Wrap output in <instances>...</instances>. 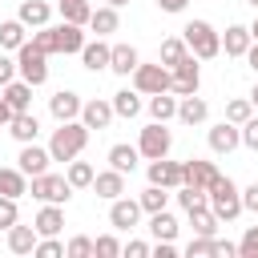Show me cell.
Returning a JSON list of instances; mask_svg holds the SVG:
<instances>
[{
    "instance_id": "44dd1931",
    "label": "cell",
    "mask_w": 258,
    "mask_h": 258,
    "mask_svg": "<svg viewBox=\"0 0 258 258\" xmlns=\"http://www.w3.org/2000/svg\"><path fill=\"white\" fill-rule=\"evenodd\" d=\"M32 226H36V234H40V238L60 234V230H64V210H60L56 202H44V210L36 214V222H32Z\"/></svg>"
},
{
    "instance_id": "7a4b0ae2",
    "label": "cell",
    "mask_w": 258,
    "mask_h": 258,
    "mask_svg": "<svg viewBox=\"0 0 258 258\" xmlns=\"http://www.w3.org/2000/svg\"><path fill=\"white\" fill-rule=\"evenodd\" d=\"M85 145H89V125L85 121H60V129H52L48 153H52V161H73V157H81Z\"/></svg>"
},
{
    "instance_id": "db71d44e",
    "label": "cell",
    "mask_w": 258,
    "mask_h": 258,
    "mask_svg": "<svg viewBox=\"0 0 258 258\" xmlns=\"http://www.w3.org/2000/svg\"><path fill=\"white\" fill-rule=\"evenodd\" d=\"M153 254H157V258H173V254H177V246H173V242H157V250H153Z\"/></svg>"
},
{
    "instance_id": "c3c4849f",
    "label": "cell",
    "mask_w": 258,
    "mask_h": 258,
    "mask_svg": "<svg viewBox=\"0 0 258 258\" xmlns=\"http://www.w3.org/2000/svg\"><path fill=\"white\" fill-rule=\"evenodd\" d=\"M16 73H20V69H16V60H8V56H0V89H4L8 81H16Z\"/></svg>"
},
{
    "instance_id": "6f0895ef",
    "label": "cell",
    "mask_w": 258,
    "mask_h": 258,
    "mask_svg": "<svg viewBox=\"0 0 258 258\" xmlns=\"http://www.w3.org/2000/svg\"><path fill=\"white\" fill-rule=\"evenodd\" d=\"M105 4H113V8H121V4H129V0H105Z\"/></svg>"
},
{
    "instance_id": "4316f807",
    "label": "cell",
    "mask_w": 258,
    "mask_h": 258,
    "mask_svg": "<svg viewBox=\"0 0 258 258\" xmlns=\"http://www.w3.org/2000/svg\"><path fill=\"white\" fill-rule=\"evenodd\" d=\"M149 117H153V121H169V117H177V93H173V89L153 93V97H149Z\"/></svg>"
},
{
    "instance_id": "7bdbcfd3",
    "label": "cell",
    "mask_w": 258,
    "mask_h": 258,
    "mask_svg": "<svg viewBox=\"0 0 258 258\" xmlns=\"http://www.w3.org/2000/svg\"><path fill=\"white\" fill-rule=\"evenodd\" d=\"M93 246H97V254H101V258H117V254H121V242H117L113 234H101V238H93Z\"/></svg>"
},
{
    "instance_id": "ffe728a7",
    "label": "cell",
    "mask_w": 258,
    "mask_h": 258,
    "mask_svg": "<svg viewBox=\"0 0 258 258\" xmlns=\"http://www.w3.org/2000/svg\"><path fill=\"white\" fill-rule=\"evenodd\" d=\"M8 133L20 141V145H28V141H36V133H40V121H36V113H12V121H8Z\"/></svg>"
},
{
    "instance_id": "4fadbf2b",
    "label": "cell",
    "mask_w": 258,
    "mask_h": 258,
    "mask_svg": "<svg viewBox=\"0 0 258 258\" xmlns=\"http://www.w3.org/2000/svg\"><path fill=\"white\" fill-rule=\"evenodd\" d=\"M141 214H145V210H141V202H133V198H113V206H109V222H113L117 230H133Z\"/></svg>"
},
{
    "instance_id": "52a82bcc",
    "label": "cell",
    "mask_w": 258,
    "mask_h": 258,
    "mask_svg": "<svg viewBox=\"0 0 258 258\" xmlns=\"http://www.w3.org/2000/svg\"><path fill=\"white\" fill-rule=\"evenodd\" d=\"M169 145H173V133L165 129V121H153V125H145V129H141L137 149H141V157H145V161L169 157Z\"/></svg>"
},
{
    "instance_id": "1f68e13d",
    "label": "cell",
    "mask_w": 258,
    "mask_h": 258,
    "mask_svg": "<svg viewBox=\"0 0 258 258\" xmlns=\"http://www.w3.org/2000/svg\"><path fill=\"white\" fill-rule=\"evenodd\" d=\"M185 56H189V44H185V36H169V40H161V64H165V69L181 64Z\"/></svg>"
},
{
    "instance_id": "11a10c76",
    "label": "cell",
    "mask_w": 258,
    "mask_h": 258,
    "mask_svg": "<svg viewBox=\"0 0 258 258\" xmlns=\"http://www.w3.org/2000/svg\"><path fill=\"white\" fill-rule=\"evenodd\" d=\"M8 121H12V105L0 97V125H8Z\"/></svg>"
},
{
    "instance_id": "603a6c76",
    "label": "cell",
    "mask_w": 258,
    "mask_h": 258,
    "mask_svg": "<svg viewBox=\"0 0 258 258\" xmlns=\"http://www.w3.org/2000/svg\"><path fill=\"white\" fill-rule=\"evenodd\" d=\"M0 194H8V198H24L28 194V173L16 165H0Z\"/></svg>"
},
{
    "instance_id": "94428289",
    "label": "cell",
    "mask_w": 258,
    "mask_h": 258,
    "mask_svg": "<svg viewBox=\"0 0 258 258\" xmlns=\"http://www.w3.org/2000/svg\"><path fill=\"white\" fill-rule=\"evenodd\" d=\"M246 4H254V8H258V0H246Z\"/></svg>"
},
{
    "instance_id": "8992f818",
    "label": "cell",
    "mask_w": 258,
    "mask_h": 258,
    "mask_svg": "<svg viewBox=\"0 0 258 258\" xmlns=\"http://www.w3.org/2000/svg\"><path fill=\"white\" fill-rule=\"evenodd\" d=\"M28 194L36 198V202H69L73 198V181L69 177H60V173H36L32 177V185H28Z\"/></svg>"
},
{
    "instance_id": "816d5d0a",
    "label": "cell",
    "mask_w": 258,
    "mask_h": 258,
    "mask_svg": "<svg viewBox=\"0 0 258 258\" xmlns=\"http://www.w3.org/2000/svg\"><path fill=\"white\" fill-rule=\"evenodd\" d=\"M121 254H129V258H145V254H149V246H145V242H129Z\"/></svg>"
},
{
    "instance_id": "ac0fdd59",
    "label": "cell",
    "mask_w": 258,
    "mask_h": 258,
    "mask_svg": "<svg viewBox=\"0 0 258 258\" xmlns=\"http://www.w3.org/2000/svg\"><path fill=\"white\" fill-rule=\"evenodd\" d=\"M117 113H113V101H85V109H81V121L89 125V129H109V121H113Z\"/></svg>"
},
{
    "instance_id": "d590c367",
    "label": "cell",
    "mask_w": 258,
    "mask_h": 258,
    "mask_svg": "<svg viewBox=\"0 0 258 258\" xmlns=\"http://www.w3.org/2000/svg\"><path fill=\"white\" fill-rule=\"evenodd\" d=\"M189 226H194V234H206V238H214L218 234V214L206 206V210H194L189 214Z\"/></svg>"
},
{
    "instance_id": "ab89813d",
    "label": "cell",
    "mask_w": 258,
    "mask_h": 258,
    "mask_svg": "<svg viewBox=\"0 0 258 258\" xmlns=\"http://www.w3.org/2000/svg\"><path fill=\"white\" fill-rule=\"evenodd\" d=\"M137 202H141V210H145V214H157V210H165L169 194H165V185H153V181H149V189H145Z\"/></svg>"
},
{
    "instance_id": "836d02e7",
    "label": "cell",
    "mask_w": 258,
    "mask_h": 258,
    "mask_svg": "<svg viewBox=\"0 0 258 258\" xmlns=\"http://www.w3.org/2000/svg\"><path fill=\"white\" fill-rule=\"evenodd\" d=\"M113 113H117V117H125V121H129V117H137V113H141V97H137V93H129V89L113 93Z\"/></svg>"
},
{
    "instance_id": "9f6ffc18",
    "label": "cell",
    "mask_w": 258,
    "mask_h": 258,
    "mask_svg": "<svg viewBox=\"0 0 258 258\" xmlns=\"http://www.w3.org/2000/svg\"><path fill=\"white\" fill-rule=\"evenodd\" d=\"M246 60H250V64H254V73H258V40L250 44V52H246Z\"/></svg>"
},
{
    "instance_id": "f546056e",
    "label": "cell",
    "mask_w": 258,
    "mask_h": 258,
    "mask_svg": "<svg viewBox=\"0 0 258 258\" xmlns=\"http://www.w3.org/2000/svg\"><path fill=\"white\" fill-rule=\"evenodd\" d=\"M117 8L113 4H105V8H93V16H89V28L97 32V36H109V32H117Z\"/></svg>"
},
{
    "instance_id": "f5cc1de1",
    "label": "cell",
    "mask_w": 258,
    "mask_h": 258,
    "mask_svg": "<svg viewBox=\"0 0 258 258\" xmlns=\"http://www.w3.org/2000/svg\"><path fill=\"white\" fill-rule=\"evenodd\" d=\"M185 4H189V0H157L161 12H185Z\"/></svg>"
},
{
    "instance_id": "3957f363",
    "label": "cell",
    "mask_w": 258,
    "mask_h": 258,
    "mask_svg": "<svg viewBox=\"0 0 258 258\" xmlns=\"http://www.w3.org/2000/svg\"><path fill=\"white\" fill-rule=\"evenodd\" d=\"M181 36H185V44H189V52H194L198 60H214V56L222 52V36L214 32L210 20H189V24L181 28Z\"/></svg>"
},
{
    "instance_id": "e575fe53",
    "label": "cell",
    "mask_w": 258,
    "mask_h": 258,
    "mask_svg": "<svg viewBox=\"0 0 258 258\" xmlns=\"http://www.w3.org/2000/svg\"><path fill=\"white\" fill-rule=\"evenodd\" d=\"M24 28H28V24H24L20 16H16V20H4V24H0V48H20V44H24Z\"/></svg>"
},
{
    "instance_id": "5b68a950",
    "label": "cell",
    "mask_w": 258,
    "mask_h": 258,
    "mask_svg": "<svg viewBox=\"0 0 258 258\" xmlns=\"http://www.w3.org/2000/svg\"><path fill=\"white\" fill-rule=\"evenodd\" d=\"M16 69H20V77L36 89V85L48 81V52H40L32 40H24V44L16 48Z\"/></svg>"
},
{
    "instance_id": "f35d334b",
    "label": "cell",
    "mask_w": 258,
    "mask_h": 258,
    "mask_svg": "<svg viewBox=\"0 0 258 258\" xmlns=\"http://www.w3.org/2000/svg\"><path fill=\"white\" fill-rule=\"evenodd\" d=\"M64 177L73 181V189H85V185H93V177H97V173H93V165H89V161H77V157H73Z\"/></svg>"
},
{
    "instance_id": "cb8c5ba5",
    "label": "cell",
    "mask_w": 258,
    "mask_h": 258,
    "mask_svg": "<svg viewBox=\"0 0 258 258\" xmlns=\"http://www.w3.org/2000/svg\"><path fill=\"white\" fill-rule=\"evenodd\" d=\"M141 64V56H137V48L133 44H113V56H109V69L117 73V77H129L133 69Z\"/></svg>"
},
{
    "instance_id": "681fc988",
    "label": "cell",
    "mask_w": 258,
    "mask_h": 258,
    "mask_svg": "<svg viewBox=\"0 0 258 258\" xmlns=\"http://www.w3.org/2000/svg\"><path fill=\"white\" fill-rule=\"evenodd\" d=\"M242 210H254V214H258V181L242 189Z\"/></svg>"
},
{
    "instance_id": "f6af8a7d",
    "label": "cell",
    "mask_w": 258,
    "mask_h": 258,
    "mask_svg": "<svg viewBox=\"0 0 258 258\" xmlns=\"http://www.w3.org/2000/svg\"><path fill=\"white\" fill-rule=\"evenodd\" d=\"M238 254H242V258H258V226H250V230L242 234V242H238Z\"/></svg>"
},
{
    "instance_id": "484cf974",
    "label": "cell",
    "mask_w": 258,
    "mask_h": 258,
    "mask_svg": "<svg viewBox=\"0 0 258 258\" xmlns=\"http://www.w3.org/2000/svg\"><path fill=\"white\" fill-rule=\"evenodd\" d=\"M4 101L12 105V113H24L28 105H32V85L20 77V81H8L4 85Z\"/></svg>"
},
{
    "instance_id": "7402d4cb",
    "label": "cell",
    "mask_w": 258,
    "mask_h": 258,
    "mask_svg": "<svg viewBox=\"0 0 258 258\" xmlns=\"http://www.w3.org/2000/svg\"><path fill=\"white\" fill-rule=\"evenodd\" d=\"M36 238H40L36 226H20V222L8 226V250H12V254H32V250H36Z\"/></svg>"
},
{
    "instance_id": "277c9868",
    "label": "cell",
    "mask_w": 258,
    "mask_h": 258,
    "mask_svg": "<svg viewBox=\"0 0 258 258\" xmlns=\"http://www.w3.org/2000/svg\"><path fill=\"white\" fill-rule=\"evenodd\" d=\"M210 210L218 214V222H234L238 214H242V189L230 181V177H214V185H210Z\"/></svg>"
},
{
    "instance_id": "4dcf8cb0",
    "label": "cell",
    "mask_w": 258,
    "mask_h": 258,
    "mask_svg": "<svg viewBox=\"0 0 258 258\" xmlns=\"http://www.w3.org/2000/svg\"><path fill=\"white\" fill-rule=\"evenodd\" d=\"M137 157H141L137 145H113V149H109V165L121 169V173H133V169H137Z\"/></svg>"
},
{
    "instance_id": "ee69618b",
    "label": "cell",
    "mask_w": 258,
    "mask_h": 258,
    "mask_svg": "<svg viewBox=\"0 0 258 258\" xmlns=\"http://www.w3.org/2000/svg\"><path fill=\"white\" fill-rule=\"evenodd\" d=\"M8 226H16V198L0 194V230H8Z\"/></svg>"
},
{
    "instance_id": "6da1fadb",
    "label": "cell",
    "mask_w": 258,
    "mask_h": 258,
    "mask_svg": "<svg viewBox=\"0 0 258 258\" xmlns=\"http://www.w3.org/2000/svg\"><path fill=\"white\" fill-rule=\"evenodd\" d=\"M32 44L40 48V52H81L85 48V32H81V24H44V28H36L32 32Z\"/></svg>"
},
{
    "instance_id": "f907efd6",
    "label": "cell",
    "mask_w": 258,
    "mask_h": 258,
    "mask_svg": "<svg viewBox=\"0 0 258 258\" xmlns=\"http://www.w3.org/2000/svg\"><path fill=\"white\" fill-rule=\"evenodd\" d=\"M214 254H218V258H234V254H238V246H234V242H222V238H214Z\"/></svg>"
},
{
    "instance_id": "7c38bea8",
    "label": "cell",
    "mask_w": 258,
    "mask_h": 258,
    "mask_svg": "<svg viewBox=\"0 0 258 258\" xmlns=\"http://www.w3.org/2000/svg\"><path fill=\"white\" fill-rule=\"evenodd\" d=\"M238 145H242V125L222 121V125L210 129V149H214V153H234Z\"/></svg>"
},
{
    "instance_id": "9c48e42d",
    "label": "cell",
    "mask_w": 258,
    "mask_h": 258,
    "mask_svg": "<svg viewBox=\"0 0 258 258\" xmlns=\"http://www.w3.org/2000/svg\"><path fill=\"white\" fill-rule=\"evenodd\" d=\"M169 73H173V85H169V89H173L177 97H189V93H198V85H202V73H198V56H194V52H189L181 64H173Z\"/></svg>"
},
{
    "instance_id": "7dc6e473",
    "label": "cell",
    "mask_w": 258,
    "mask_h": 258,
    "mask_svg": "<svg viewBox=\"0 0 258 258\" xmlns=\"http://www.w3.org/2000/svg\"><path fill=\"white\" fill-rule=\"evenodd\" d=\"M242 145H246V149H254V153H258V117H250V121H246V125H242Z\"/></svg>"
},
{
    "instance_id": "680465c9",
    "label": "cell",
    "mask_w": 258,
    "mask_h": 258,
    "mask_svg": "<svg viewBox=\"0 0 258 258\" xmlns=\"http://www.w3.org/2000/svg\"><path fill=\"white\" fill-rule=\"evenodd\" d=\"M250 101H254V109H258V85H254V93H250Z\"/></svg>"
},
{
    "instance_id": "2e32d148",
    "label": "cell",
    "mask_w": 258,
    "mask_h": 258,
    "mask_svg": "<svg viewBox=\"0 0 258 258\" xmlns=\"http://www.w3.org/2000/svg\"><path fill=\"white\" fill-rule=\"evenodd\" d=\"M16 161H20V169H24L28 177H36V173H48V161H52V153H48V149H40L36 141H28V145L20 149V157H16Z\"/></svg>"
},
{
    "instance_id": "83f0119b",
    "label": "cell",
    "mask_w": 258,
    "mask_h": 258,
    "mask_svg": "<svg viewBox=\"0 0 258 258\" xmlns=\"http://www.w3.org/2000/svg\"><path fill=\"white\" fill-rule=\"evenodd\" d=\"M149 234H153L157 242H173V238H177V218H173L169 210L149 214Z\"/></svg>"
},
{
    "instance_id": "d4e9b609",
    "label": "cell",
    "mask_w": 258,
    "mask_h": 258,
    "mask_svg": "<svg viewBox=\"0 0 258 258\" xmlns=\"http://www.w3.org/2000/svg\"><path fill=\"white\" fill-rule=\"evenodd\" d=\"M177 117H181L185 125H202V121L210 117V105H206L198 93H189V97H181V101H177Z\"/></svg>"
},
{
    "instance_id": "f1b7e54d",
    "label": "cell",
    "mask_w": 258,
    "mask_h": 258,
    "mask_svg": "<svg viewBox=\"0 0 258 258\" xmlns=\"http://www.w3.org/2000/svg\"><path fill=\"white\" fill-rule=\"evenodd\" d=\"M48 12H52V8H48L44 0H20V20H24L28 28H44V24H48Z\"/></svg>"
},
{
    "instance_id": "8d00e7d4",
    "label": "cell",
    "mask_w": 258,
    "mask_h": 258,
    "mask_svg": "<svg viewBox=\"0 0 258 258\" xmlns=\"http://www.w3.org/2000/svg\"><path fill=\"white\" fill-rule=\"evenodd\" d=\"M60 16L69 24H89L93 8H89V0H60Z\"/></svg>"
},
{
    "instance_id": "5bb4252c",
    "label": "cell",
    "mask_w": 258,
    "mask_h": 258,
    "mask_svg": "<svg viewBox=\"0 0 258 258\" xmlns=\"http://www.w3.org/2000/svg\"><path fill=\"white\" fill-rule=\"evenodd\" d=\"M149 181L153 185H165V189H177L181 185V161H169V157L149 161Z\"/></svg>"
},
{
    "instance_id": "60d3db41",
    "label": "cell",
    "mask_w": 258,
    "mask_h": 258,
    "mask_svg": "<svg viewBox=\"0 0 258 258\" xmlns=\"http://www.w3.org/2000/svg\"><path fill=\"white\" fill-rule=\"evenodd\" d=\"M64 254L69 258H93L97 254V246H93V238H85V234H77L69 246H64Z\"/></svg>"
},
{
    "instance_id": "e0dca14e",
    "label": "cell",
    "mask_w": 258,
    "mask_h": 258,
    "mask_svg": "<svg viewBox=\"0 0 258 258\" xmlns=\"http://www.w3.org/2000/svg\"><path fill=\"white\" fill-rule=\"evenodd\" d=\"M250 44H254L250 24H230V28H226V36H222L226 56H246V52H250Z\"/></svg>"
},
{
    "instance_id": "bcb514c9",
    "label": "cell",
    "mask_w": 258,
    "mask_h": 258,
    "mask_svg": "<svg viewBox=\"0 0 258 258\" xmlns=\"http://www.w3.org/2000/svg\"><path fill=\"white\" fill-rule=\"evenodd\" d=\"M185 254H189V258H202V254H214V238H206V234H198V238H189V246H185Z\"/></svg>"
},
{
    "instance_id": "91938a15",
    "label": "cell",
    "mask_w": 258,
    "mask_h": 258,
    "mask_svg": "<svg viewBox=\"0 0 258 258\" xmlns=\"http://www.w3.org/2000/svg\"><path fill=\"white\" fill-rule=\"evenodd\" d=\"M250 36H254V40H258V20H254V24H250Z\"/></svg>"
},
{
    "instance_id": "9a60e30c",
    "label": "cell",
    "mask_w": 258,
    "mask_h": 258,
    "mask_svg": "<svg viewBox=\"0 0 258 258\" xmlns=\"http://www.w3.org/2000/svg\"><path fill=\"white\" fill-rule=\"evenodd\" d=\"M109 56H113V44H105L101 36H97V40H85V48H81V64H85L89 73L109 69Z\"/></svg>"
},
{
    "instance_id": "d6986e66",
    "label": "cell",
    "mask_w": 258,
    "mask_h": 258,
    "mask_svg": "<svg viewBox=\"0 0 258 258\" xmlns=\"http://www.w3.org/2000/svg\"><path fill=\"white\" fill-rule=\"evenodd\" d=\"M93 194L105 198V202L121 198V194H125V173H121V169H105V173H97V177H93Z\"/></svg>"
},
{
    "instance_id": "74e56055",
    "label": "cell",
    "mask_w": 258,
    "mask_h": 258,
    "mask_svg": "<svg viewBox=\"0 0 258 258\" xmlns=\"http://www.w3.org/2000/svg\"><path fill=\"white\" fill-rule=\"evenodd\" d=\"M254 117V101L250 97H234L230 105H226V121H234V125H246Z\"/></svg>"
},
{
    "instance_id": "ba28073f",
    "label": "cell",
    "mask_w": 258,
    "mask_h": 258,
    "mask_svg": "<svg viewBox=\"0 0 258 258\" xmlns=\"http://www.w3.org/2000/svg\"><path fill=\"white\" fill-rule=\"evenodd\" d=\"M169 85H173V73H169L161 60H157V64H137V69H133V89H137V93H149V97H153V93H165Z\"/></svg>"
},
{
    "instance_id": "30bf717a",
    "label": "cell",
    "mask_w": 258,
    "mask_h": 258,
    "mask_svg": "<svg viewBox=\"0 0 258 258\" xmlns=\"http://www.w3.org/2000/svg\"><path fill=\"white\" fill-rule=\"evenodd\" d=\"M218 177V165L214 161H202V157H189L181 161V185H198V189H210Z\"/></svg>"
},
{
    "instance_id": "d6a6232c",
    "label": "cell",
    "mask_w": 258,
    "mask_h": 258,
    "mask_svg": "<svg viewBox=\"0 0 258 258\" xmlns=\"http://www.w3.org/2000/svg\"><path fill=\"white\" fill-rule=\"evenodd\" d=\"M177 202H181V210H185V214L206 210V206H210V189H198V185H177Z\"/></svg>"
},
{
    "instance_id": "8fae6325",
    "label": "cell",
    "mask_w": 258,
    "mask_h": 258,
    "mask_svg": "<svg viewBox=\"0 0 258 258\" xmlns=\"http://www.w3.org/2000/svg\"><path fill=\"white\" fill-rule=\"evenodd\" d=\"M81 109H85V101H81L73 89H60V93H52V97H48V113H52L56 121H77V117H81Z\"/></svg>"
},
{
    "instance_id": "b9f144b4",
    "label": "cell",
    "mask_w": 258,
    "mask_h": 258,
    "mask_svg": "<svg viewBox=\"0 0 258 258\" xmlns=\"http://www.w3.org/2000/svg\"><path fill=\"white\" fill-rule=\"evenodd\" d=\"M36 258H60L64 254V246L56 242V234H48V238H36V250H32Z\"/></svg>"
}]
</instances>
